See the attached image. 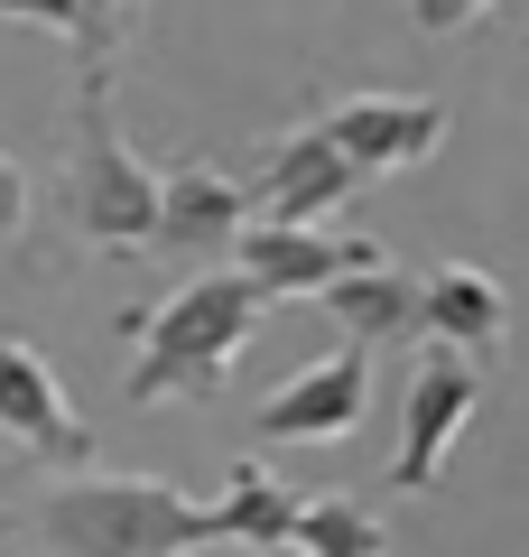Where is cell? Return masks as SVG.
I'll return each instance as SVG.
<instances>
[{
    "label": "cell",
    "mask_w": 529,
    "mask_h": 557,
    "mask_svg": "<svg viewBox=\"0 0 529 557\" xmlns=\"http://www.w3.org/2000/svg\"><path fill=\"white\" fill-rule=\"evenodd\" d=\"M28 233V177H20V159L0 149V242H20Z\"/></svg>",
    "instance_id": "cell-17"
},
{
    "label": "cell",
    "mask_w": 529,
    "mask_h": 557,
    "mask_svg": "<svg viewBox=\"0 0 529 557\" xmlns=\"http://www.w3.org/2000/svg\"><path fill=\"white\" fill-rule=\"evenodd\" d=\"M325 139L353 159V177H399V168L436 159L446 102H428V94H344L325 112Z\"/></svg>",
    "instance_id": "cell-9"
},
{
    "label": "cell",
    "mask_w": 529,
    "mask_h": 557,
    "mask_svg": "<svg viewBox=\"0 0 529 557\" xmlns=\"http://www.w3.org/2000/svg\"><path fill=\"white\" fill-rule=\"evenodd\" d=\"M65 223H75L94 251L131 260L158 251V168L139 159L112 121V75L75 84V159H65Z\"/></svg>",
    "instance_id": "cell-3"
},
{
    "label": "cell",
    "mask_w": 529,
    "mask_h": 557,
    "mask_svg": "<svg viewBox=\"0 0 529 557\" xmlns=\"http://www.w3.org/2000/svg\"><path fill=\"white\" fill-rule=\"evenodd\" d=\"M483 10H492V0H409V20L428 28V38H455V28L483 20Z\"/></svg>",
    "instance_id": "cell-16"
},
{
    "label": "cell",
    "mask_w": 529,
    "mask_h": 557,
    "mask_svg": "<svg viewBox=\"0 0 529 557\" xmlns=\"http://www.w3.org/2000/svg\"><path fill=\"white\" fill-rule=\"evenodd\" d=\"M334 325H344V344H409L418 335V270H399V260H381V270H353V278H334L325 298Z\"/></svg>",
    "instance_id": "cell-12"
},
{
    "label": "cell",
    "mask_w": 529,
    "mask_h": 557,
    "mask_svg": "<svg viewBox=\"0 0 529 557\" xmlns=\"http://www.w3.org/2000/svg\"><path fill=\"white\" fill-rule=\"evenodd\" d=\"M353 159L325 139V121H297L260 149L251 168V223H297V233H325V214L353 196Z\"/></svg>",
    "instance_id": "cell-5"
},
{
    "label": "cell",
    "mask_w": 529,
    "mask_h": 557,
    "mask_svg": "<svg viewBox=\"0 0 529 557\" xmlns=\"http://www.w3.org/2000/svg\"><path fill=\"white\" fill-rule=\"evenodd\" d=\"M473 409H483V372L446 344H418L409 362V391H399V456H391V483L381 493H428L446 474V456L465 446Z\"/></svg>",
    "instance_id": "cell-4"
},
{
    "label": "cell",
    "mask_w": 529,
    "mask_h": 557,
    "mask_svg": "<svg viewBox=\"0 0 529 557\" xmlns=\"http://www.w3.org/2000/svg\"><path fill=\"white\" fill-rule=\"evenodd\" d=\"M38 539H47V557H196V548H223V520H214V502H196L168 474L84 465L38 502Z\"/></svg>",
    "instance_id": "cell-1"
},
{
    "label": "cell",
    "mask_w": 529,
    "mask_h": 557,
    "mask_svg": "<svg viewBox=\"0 0 529 557\" xmlns=\"http://www.w3.org/2000/svg\"><path fill=\"white\" fill-rule=\"evenodd\" d=\"M297 502H307V493H288V483L270 474V465H251V456H242L233 474H223L214 520H223V539H242V548H260V557H270V548H288V539H297Z\"/></svg>",
    "instance_id": "cell-14"
},
{
    "label": "cell",
    "mask_w": 529,
    "mask_h": 557,
    "mask_svg": "<svg viewBox=\"0 0 529 557\" xmlns=\"http://www.w3.org/2000/svg\"><path fill=\"white\" fill-rule=\"evenodd\" d=\"M242 233H251V186L223 177L214 159H186L158 177V251L223 260V251H242Z\"/></svg>",
    "instance_id": "cell-10"
},
{
    "label": "cell",
    "mask_w": 529,
    "mask_h": 557,
    "mask_svg": "<svg viewBox=\"0 0 529 557\" xmlns=\"http://www.w3.org/2000/svg\"><path fill=\"white\" fill-rule=\"evenodd\" d=\"M0 539H10V511H0Z\"/></svg>",
    "instance_id": "cell-19"
},
{
    "label": "cell",
    "mask_w": 529,
    "mask_h": 557,
    "mask_svg": "<svg viewBox=\"0 0 529 557\" xmlns=\"http://www.w3.org/2000/svg\"><path fill=\"white\" fill-rule=\"evenodd\" d=\"M0 20H28V28H57L75 47L84 75H112V57L131 47L139 0H0Z\"/></svg>",
    "instance_id": "cell-13"
},
{
    "label": "cell",
    "mask_w": 529,
    "mask_h": 557,
    "mask_svg": "<svg viewBox=\"0 0 529 557\" xmlns=\"http://www.w3.org/2000/svg\"><path fill=\"white\" fill-rule=\"evenodd\" d=\"M260 307H270V298H260L242 270H196L186 288H168L158 307L121 317V335L139 344L121 391H131L139 409H149V399H214L223 381H233L242 344H251Z\"/></svg>",
    "instance_id": "cell-2"
},
{
    "label": "cell",
    "mask_w": 529,
    "mask_h": 557,
    "mask_svg": "<svg viewBox=\"0 0 529 557\" xmlns=\"http://www.w3.org/2000/svg\"><path fill=\"white\" fill-rule=\"evenodd\" d=\"M270 557H307V548H270Z\"/></svg>",
    "instance_id": "cell-18"
},
{
    "label": "cell",
    "mask_w": 529,
    "mask_h": 557,
    "mask_svg": "<svg viewBox=\"0 0 529 557\" xmlns=\"http://www.w3.org/2000/svg\"><path fill=\"white\" fill-rule=\"evenodd\" d=\"M381 242H362V233H297V223H251L242 233V251H233V270L251 278L260 298H325L334 278H353V270H381Z\"/></svg>",
    "instance_id": "cell-8"
},
{
    "label": "cell",
    "mask_w": 529,
    "mask_h": 557,
    "mask_svg": "<svg viewBox=\"0 0 529 557\" xmlns=\"http://www.w3.org/2000/svg\"><path fill=\"white\" fill-rule=\"evenodd\" d=\"M288 548H307V557H391V520L372 511V493H307Z\"/></svg>",
    "instance_id": "cell-15"
},
{
    "label": "cell",
    "mask_w": 529,
    "mask_h": 557,
    "mask_svg": "<svg viewBox=\"0 0 529 557\" xmlns=\"http://www.w3.org/2000/svg\"><path fill=\"white\" fill-rule=\"evenodd\" d=\"M0 437L20 446V456H38V465H65V474L94 465V428L75 418L65 381L28 354L20 335H0Z\"/></svg>",
    "instance_id": "cell-7"
},
{
    "label": "cell",
    "mask_w": 529,
    "mask_h": 557,
    "mask_svg": "<svg viewBox=\"0 0 529 557\" xmlns=\"http://www.w3.org/2000/svg\"><path fill=\"white\" fill-rule=\"evenodd\" d=\"M362 399H372V354L362 344H334L325 362H307L297 381H279L260 399V446H334L362 428Z\"/></svg>",
    "instance_id": "cell-6"
},
{
    "label": "cell",
    "mask_w": 529,
    "mask_h": 557,
    "mask_svg": "<svg viewBox=\"0 0 529 557\" xmlns=\"http://www.w3.org/2000/svg\"><path fill=\"white\" fill-rule=\"evenodd\" d=\"M418 335L446 344V354H465L473 372H483V362L502 354V335H510V298H502V278L473 270V260H436V270L418 278Z\"/></svg>",
    "instance_id": "cell-11"
}]
</instances>
